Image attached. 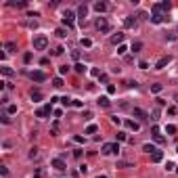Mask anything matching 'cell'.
I'll list each match as a JSON object with an SVG mask.
<instances>
[{"label": "cell", "instance_id": "obj_45", "mask_svg": "<svg viewBox=\"0 0 178 178\" xmlns=\"http://www.w3.org/2000/svg\"><path fill=\"white\" fill-rule=\"evenodd\" d=\"M107 92H109V94H113V92H115V86H111V84H109V86H107Z\"/></svg>", "mask_w": 178, "mask_h": 178}, {"label": "cell", "instance_id": "obj_34", "mask_svg": "<svg viewBox=\"0 0 178 178\" xmlns=\"http://www.w3.org/2000/svg\"><path fill=\"white\" fill-rule=\"evenodd\" d=\"M9 4H11V6H17V9H23L27 2H9Z\"/></svg>", "mask_w": 178, "mask_h": 178}, {"label": "cell", "instance_id": "obj_43", "mask_svg": "<svg viewBox=\"0 0 178 178\" xmlns=\"http://www.w3.org/2000/svg\"><path fill=\"white\" fill-rule=\"evenodd\" d=\"M153 138L157 141V143H164V136H161V134H153Z\"/></svg>", "mask_w": 178, "mask_h": 178}, {"label": "cell", "instance_id": "obj_5", "mask_svg": "<svg viewBox=\"0 0 178 178\" xmlns=\"http://www.w3.org/2000/svg\"><path fill=\"white\" fill-rule=\"evenodd\" d=\"M74 21H76V15L71 11H67L63 15V25H67V27H74Z\"/></svg>", "mask_w": 178, "mask_h": 178}, {"label": "cell", "instance_id": "obj_53", "mask_svg": "<svg viewBox=\"0 0 178 178\" xmlns=\"http://www.w3.org/2000/svg\"><path fill=\"white\" fill-rule=\"evenodd\" d=\"M176 172H178V166H176Z\"/></svg>", "mask_w": 178, "mask_h": 178}, {"label": "cell", "instance_id": "obj_29", "mask_svg": "<svg viewBox=\"0 0 178 178\" xmlns=\"http://www.w3.org/2000/svg\"><path fill=\"white\" fill-rule=\"evenodd\" d=\"M6 113H17V105H6Z\"/></svg>", "mask_w": 178, "mask_h": 178}, {"label": "cell", "instance_id": "obj_21", "mask_svg": "<svg viewBox=\"0 0 178 178\" xmlns=\"http://www.w3.org/2000/svg\"><path fill=\"white\" fill-rule=\"evenodd\" d=\"M130 50H132V53H141V50H143V42H134Z\"/></svg>", "mask_w": 178, "mask_h": 178}, {"label": "cell", "instance_id": "obj_30", "mask_svg": "<svg viewBox=\"0 0 178 178\" xmlns=\"http://www.w3.org/2000/svg\"><path fill=\"white\" fill-rule=\"evenodd\" d=\"M67 71H69V67H67V65H61V67H59V76H65Z\"/></svg>", "mask_w": 178, "mask_h": 178}, {"label": "cell", "instance_id": "obj_13", "mask_svg": "<svg viewBox=\"0 0 178 178\" xmlns=\"http://www.w3.org/2000/svg\"><path fill=\"white\" fill-rule=\"evenodd\" d=\"M122 42H124V34H115V36H111V44H115V46H122Z\"/></svg>", "mask_w": 178, "mask_h": 178}, {"label": "cell", "instance_id": "obj_40", "mask_svg": "<svg viewBox=\"0 0 178 178\" xmlns=\"http://www.w3.org/2000/svg\"><path fill=\"white\" fill-rule=\"evenodd\" d=\"M124 84H126V86H128V88H132V86H134V88H136V86H138V84H136V82H132V80H128V82H124Z\"/></svg>", "mask_w": 178, "mask_h": 178}, {"label": "cell", "instance_id": "obj_35", "mask_svg": "<svg viewBox=\"0 0 178 178\" xmlns=\"http://www.w3.org/2000/svg\"><path fill=\"white\" fill-rule=\"evenodd\" d=\"M117 168H134V166L128 164V161H120V164H117Z\"/></svg>", "mask_w": 178, "mask_h": 178}, {"label": "cell", "instance_id": "obj_15", "mask_svg": "<svg viewBox=\"0 0 178 178\" xmlns=\"http://www.w3.org/2000/svg\"><path fill=\"white\" fill-rule=\"evenodd\" d=\"M126 126H128L130 130H134V132L141 128V124H138V122H134V120H126Z\"/></svg>", "mask_w": 178, "mask_h": 178}, {"label": "cell", "instance_id": "obj_47", "mask_svg": "<svg viewBox=\"0 0 178 178\" xmlns=\"http://www.w3.org/2000/svg\"><path fill=\"white\" fill-rule=\"evenodd\" d=\"M74 157H82V149H76L74 151Z\"/></svg>", "mask_w": 178, "mask_h": 178}, {"label": "cell", "instance_id": "obj_37", "mask_svg": "<svg viewBox=\"0 0 178 178\" xmlns=\"http://www.w3.org/2000/svg\"><path fill=\"white\" fill-rule=\"evenodd\" d=\"M0 174H2V176H9V168H6V166H0Z\"/></svg>", "mask_w": 178, "mask_h": 178}, {"label": "cell", "instance_id": "obj_6", "mask_svg": "<svg viewBox=\"0 0 178 178\" xmlns=\"http://www.w3.org/2000/svg\"><path fill=\"white\" fill-rule=\"evenodd\" d=\"M30 78L34 80V82H44V80H46V74H44V71H30Z\"/></svg>", "mask_w": 178, "mask_h": 178}, {"label": "cell", "instance_id": "obj_49", "mask_svg": "<svg viewBox=\"0 0 178 178\" xmlns=\"http://www.w3.org/2000/svg\"><path fill=\"white\" fill-rule=\"evenodd\" d=\"M99 80H101L103 84H107V76H105V74H101V76H99Z\"/></svg>", "mask_w": 178, "mask_h": 178}, {"label": "cell", "instance_id": "obj_33", "mask_svg": "<svg viewBox=\"0 0 178 178\" xmlns=\"http://www.w3.org/2000/svg\"><path fill=\"white\" fill-rule=\"evenodd\" d=\"M82 46H92V40H88V38H82Z\"/></svg>", "mask_w": 178, "mask_h": 178}, {"label": "cell", "instance_id": "obj_19", "mask_svg": "<svg viewBox=\"0 0 178 178\" xmlns=\"http://www.w3.org/2000/svg\"><path fill=\"white\" fill-rule=\"evenodd\" d=\"M0 71H2V76H6V78H11V76L15 74V71L9 67V65H2V67H0Z\"/></svg>", "mask_w": 178, "mask_h": 178}, {"label": "cell", "instance_id": "obj_25", "mask_svg": "<svg viewBox=\"0 0 178 178\" xmlns=\"http://www.w3.org/2000/svg\"><path fill=\"white\" fill-rule=\"evenodd\" d=\"M4 48H6L9 53H11V50H15V48H17V42H6V44H4Z\"/></svg>", "mask_w": 178, "mask_h": 178}, {"label": "cell", "instance_id": "obj_4", "mask_svg": "<svg viewBox=\"0 0 178 178\" xmlns=\"http://www.w3.org/2000/svg\"><path fill=\"white\" fill-rule=\"evenodd\" d=\"M50 113H53V103H48V105H44L42 109H38L36 111V117H46Z\"/></svg>", "mask_w": 178, "mask_h": 178}, {"label": "cell", "instance_id": "obj_10", "mask_svg": "<svg viewBox=\"0 0 178 178\" xmlns=\"http://www.w3.org/2000/svg\"><path fill=\"white\" fill-rule=\"evenodd\" d=\"M170 61H172V57H170V55H166V57H161V59L157 61V65H155V69H164V67H166V65H168Z\"/></svg>", "mask_w": 178, "mask_h": 178}, {"label": "cell", "instance_id": "obj_24", "mask_svg": "<svg viewBox=\"0 0 178 178\" xmlns=\"http://www.w3.org/2000/svg\"><path fill=\"white\" fill-rule=\"evenodd\" d=\"M53 86H55V88H61V86H63V78H61V76L55 78V80H53Z\"/></svg>", "mask_w": 178, "mask_h": 178}, {"label": "cell", "instance_id": "obj_32", "mask_svg": "<svg viewBox=\"0 0 178 178\" xmlns=\"http://www.w3.org/2000/svg\"><path fill=\"white\" fill-rule=\"evenodd\" d=\"M0 120H2V124H9V122H11V115H9V113H2V115H0Z\"/></svg>", "mask_w": 178, "mask_h": 178}, {"label": "cell", "instance_id": "obj_26", "mask_svg": "<svg viewBox=\"0 0 178 178\" xmlns=\"http://www.w3.org/2000/svg\"><path fill=\"white\" fill-rule=\"evenodd\" d=\"M166 132H168V134H176V126L174 124H168L166 126Z\"/></svg>", "mask_w": 178, "mask_h": 178}, {"label": "cell", "instance_id": "obj_39", "mask_svg": "<svg viewBox=\"0 0 178 178\" xmlns=\"http://www.w3.org/2000/svg\"><path fill=\"white\" fill-rule=\"evenodd\" d=\"M36 155H38V149H36V147H34V149H30V157H32V159L36 157Z\"/></svg>", "mask_w": 178, "mask_h": 178}, {"label": "cell", "instance_id": "obj_31", "mask_svg": "<svg viewBox=\"0 0 178 178\" xmlns=\"http://www.w3.org/2000/svg\"><path fill=\"white\" fill-rule=\"evenodd\" d=\"M55 34H57V36H59V38H65V36H67V32H65V30H63V27H59V30H57V32H55Z\"/></svg>", "mask_w": 178, "mask_h": 178}, {"label": "cell", "instance_id": "obj_3", "mask_svg": "<svg viewBox=\"0 0 178 178\" xmlns=\"http://www.w3.org/2000/svg\"><path fill=\"white\" fill-rule=\"evenodd\" d=\"M120 151V145L117 143H105L103 145V153L105 155H113V153H117Z\"/></svg>", "mask_w": 178, "mask_h": 178}, {"label": "cell", "instance_id": "obj_8", "mask_svg": "<svg viewBox=\"0 0 178 178\" xmlns=\"http://www.w3.org/2000/svg\"><path fill=\"white\" fill-rule=\"evenodd\" d=\"M132 115H134L136 120H141V122H145V120H149V115L145 113L143 109H138V107H134V109H132Z\"/></svg>", "mask_w": 178, "mask_h": 178}, {"label": "cell", "instance_id": "obj_41", "mask_svg": "<svg viewBox=\"0 0 178 178\" xmlns=\"http://www.w3.org/2000/svg\"><path fill=\"white\" fill-rule=\"evenodd\" d=\"M126 50H128V48H126V46H124V44H122V46H117V55H124V53H126Z\"/></svg>", "mask_w": 178, "mask_h": 178}, {"label": "cell", "instance_id": "obj_52", "mask_svg": "<svg viewBox=\"0 0 178 178\" xmlns=\"http://www.w3.org/2000/svg\"><path fill=\"white\" fill-rule=\"evenodd\" d=\"M176 153H178V147H176Z\"/></svg>", "mask_w": 178, "mask_h": 178}, {"label": "cell", "instance_id": "obj_23", "mask_svg": "<svg viewBox=\"0 0 178 178\" xmlns=\"http://www.w3.org/2000/svg\"><path fill=\"white\" fill-rule=\"evenodd\" d=\"M143 151H147V153H151V155H153V153L157 151V149H155L153 145H149V143H147V145H143Z\"/></svg>", "mask_w": 178, "mask_h": 178}, {"label": "cell", "instance_id": "obj_36", "mask_svg": "<svg viewBox=\"0 0 178 178\" xmlns=\"http://www.w3.org/2000/svg\"><path fill=\"white\" fill-rule=\"evenodd\" d=\"M63 50H65V48H63V46H57V48H55V50H53V55H57V57H59V55H63Z\"/></svg>", "mask_w": 178, "mask_h": 178}, {"label": "cell", "instance_id": "obj_14", "mask_svg": "<svg viewBox=\"0 0 178 178\" xmlns=\"http://www.w3.org/2000/svg\"><path fill=\"white\" fill-rule=\"evenodd\" d=\"M153 9H155V11H170V9H172V4H170L168 0H166V2H159V4H155Z\"/></svg>", "mask_w": 178, "mask_h": 178}, {"label": "cell", "instance_id": "obj_17", "mask_svg": "<svg viewBox=\"0 0 178 178\" xmlns=\"http://www.w3.org/2000/svg\"><path fill=\"white\" fill-rule=\"evenodd\" d=\"M97 103H99L101 107H105V109H107V107L111 105V101H109V97H99V101H97Z\"/></svg>", "mask_w": 178, "mask_h": 178}, {"label": "cell", "instance_id": "obj_16", "mask_svg": "<svg viewBox=\"0 0 178 178\" xmlns=\"http://www.w3.org/2000/svg\"><path fill=\"white\" fill-rule=\"evenodd\" d=\"M42 99H44V94H42L40 90H32V101H34V103H38V101H42Z\"/></svg>", "mask_w": 178, "mask_h": 178}, {"label": "cell", "instance_id": "obj_51", "mask_svg": "<svg viewBox=\"0 0 178 178\" xmlns=\"http://www.w3.org/2000/svg\"><path fill=\"white\" fill-rule=\"evenodd\" d=\"M174 101H176V103H178V92H176V94H174Z\"/></svg>", "mask_w": 178, "mask_h": 178}, {"label": "cell", "instance_id": "obj_42", "mask_svg": "<svg viewBox=\"0 0 178 178\" xmlns=\"http://www.w3.org/2000/svg\"><path fill=\"white\" fill-rule=\"evenodd\" d=\"M138 67H141V69H147V67H149V63H147V61H141V63H138Z\"/></svg>", "mask_w": 178, "mask_h": 178}, {"label": "cell", "instance_id": "obj_11", "mask_svg": "<svg viewBox=\"0 0 178 178\" xmlns=\"http://www.w3.org/2000/svg\"><path fill=\"white\" fill-rule=\"evenodd\" d=\"M86 13H88V6H86V4H80V6H78V17H80L82 23H84V19H86Z\"/></svg>", "mask_w": 178, "mask_h": 178}, {"label": "cell", "instance_id": "obj_9", "mask_svg": "<svg viewBox=\"0 0 178 178\" xmlns=\"http://www.w3.org/2000/svg\"><path fill=\"white\" fill-rule=\"evenodd\" d=\"M151 21H153V23H164L166 17L161 15V11H155V9H153V17H151Z\"/></svg>", "mask_w": 178, "mask_h": 178}, {"label": "cell", "instance_id": "obj_20", "mask_svg": "<svg viewBox=\"0 0 178 178\" xmlns=\"http://www.w3.org/2000/svg\"><path fill=\"white\" fill-rule=\"evenodd\" d=\"M124 25H126V27L136 25V17H126V19H124Z\"/></svg>", "mask_w": 178, "mask_h": 178}, {"label": "cell", "instance_id": "obj_28", "mask_svg": "<svg viewBox=\"0 0 178 178\" xmlns=\"http://www.w3.org/2000/svg\"><path fill=\"white\" fill-rule=\"evenodd\" d=\"M74 67H76V71H78V74H84V71H86V67H84V65H82V63H76V65H74Z\"/></svg>", "mask_w": 178, "mask_h": 178}, {"label": "cell", "instance_id": "obj_48", "mask_svg": "<svg viewBox=\"0 0 178 178\" xmlns=\"http://www.w3.org/2000/svg\"><path fill=\"white\" fill-rule=\"evenodd\" d=\"M57 132H59V124L55 122V124H53V134H57Z\"/></svg>", "mask_w": 178, "mask_h": 178}, {"label": "cell", "instance_id": "obj_27", "mask_svg": "<svg viewBox=\"0 0 178 178\" xmlns=\"http://www.w3.org/2000/svg\"><path fill=\"white\" fill-rule=\"evenodd\" d=\"M161 88H164L161 84H153V86H151V92H155V94H157V92H161Z\"/></svg>", "mask_w": 178, "mask_h": 178}, {"label": "cell", "instance_id": "obj_18", "mask_svg": "<svg viewBox=\"0 0 178 178\" xmlns=\"http://www.w3.org/2000/svg\"><path fill=\"white\" fill-rule=\"evenodd\" d=\"M151 159H153V161H155V164H159V161H161V159H164V153H161V151H155V153H153V155H151Z\"/></svg>", "mask_w": 178, "mask_h": 178}, {"label": "cell", "instance_id": "obj_2", "mask_svg": "<svg viewBox=\"0 0 178 178\" xmlns=\"http://www.w3.org/2000/svg\"><path fill=\"white\" fill-rule=\"evenodd\" d=\"M94 25H97V30H99V32H103V34H107V32L111 30V27H109V23H107V19H105V17H99V19L94 21Z\"/></svg>", "mask_w": 178, "mask_h": 178}, {"label": "cell", "instance_id": "obj_50", "mask_svg": "<svg viewBox=\"0 0 178 178\" xmlns=\"http://www.w3.org/2000/svg\"><path fill=\"white\" fill-rule=\"evenodd\" d=\"M97 178H107V176H105V174H99V176H97Z\"/></svg>", "mask_w": 178, "mask_h": 178}, {"label": "cell", "instance_id": "obj_7", "mask_svg": "<svg viewBox=\"0 0 178 178\" xmlns=\"http://www.w3.org/2000/svg\"><path fill=\"white\" fill-rule=\"evenodd\" d=\"M53 168L59 170V172H63V170H67V164L63 161V157H57V159H53Z\"/></svg>", "mask_w": 178, "mask_h": 178}, {"label": "cell", "instance_id": "obj_38", "mask_svg": "<svg viewBox=\"0 0 178 178\" xmlns=\"http://www.w3.org/2000/svg\"><path fill=\"white\" fill-rule=\"evenodd\" d=\"M117 141H128V136L124 134V132H117Z\"/></svg>", "mask_w": 178, "mask_h": 178}, {"label": "cell", "instance_id": "obj_46", "mask_svg": "<svg viewBox=\"0 0 178 178\" xmlns=\"http://www.w3.org/2000/svg\"><path fill=\"white\" fill-rule=\"evenodd\" d=\"M174 168H176V166H174L172 161H168V164H166V170H168V172H170V170H174Z\"/></svg>", "mask_w": 178, "mask_h": 178}, {"label": "cell", "instance_id": "obj_44", "mask_svg": "<svg viewBox=\"0 0 178 178\" xmlns=\"http://www.w3.org/2000/svg\"><path fill=\"white\" fill-rule=\"evenodd\" d=\"M111 122H113V124H117V126H120V124H122V120H120V117H117V115H113V117H111Z\"/></svg>", "mask_w": 178, "mask_h": 178}, {"label": "cell", "instance_id": "obj_12", "mask_svg": "<svg viewBox=\"0 0 178 178\" xmlns=\"http://www.w3.org/2000/svg\"><path fill=\"white\" fill-rule=\"evenodd\" d=\"M94 11H97L99 15H103V13L107 11V2H103V0H101V2H94Z\"/></svg>", "mask_w": 178, "mask_h": 178}, {"label": "cell", "instance_id": "obj_1", "mask_svg": "<svg viewBox=\"0 0 178 178\" xmlns=\"http://www.w3.org/2000/svg\"><path fill=\"white\" fill-rule=\"evenodd\" d=\"M48 46V38L46 36H36L34 38V50H44Z\"/></svg>", "mask_w": 178, "mask_h": 178}, {"label": "cell", "instance_id": "obj_22", "mask_svg": "<svg viewBox=\"0 0 178 178\" xmlns=\"http://www.w3.org/2000/svg\"><path fill=\"white\" fill-rule=\"evenodd\" d=\"M97 130H99V126H97V124H90V126L86 128V134H94Z\"/></svg>", "mask_w": 178, "mask_h": 178}]
</instances>
